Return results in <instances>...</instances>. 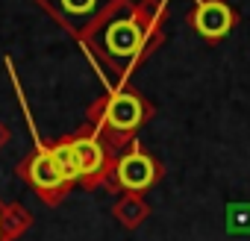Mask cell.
<instances>
[{"mask_svg": "<svg viewBox=\"0 0 250 241\" xmlns=\"http://www.w3.org/2000/svg\"><path fill=\"white\" fill-rule=\"evenodd\" d=\"M165 0H136L115 12L91 36L85 50L100 68H106L118 80V85H124L133 77V71L165 41Z\"/></svg>", "mask_w": 250, "mask_h": 241, "instance_id": "obj_1", "label": "cell"}, {"mask_svg": "<svg viewBox=\"0 0 250 241\" xmlns=\"http://www.w3.org/2000/svg\"><path fill=\"white\" fill-rule=\"evenodd\" d=\"M153 115H156V109L142 91H136L133 85H118L88 106L85 124H91L106 141H112L118 150H124L136 141L139 130Z\"/></svg>", "mask_w": 250, "mask_h": 241, "instance_id": "obj_2", "label": "cell"}, {"mask_svg": "<svg viewBox=\"0 0 250 241\" xmlns=\"http://www.w3.org/2000/svg\"><path fill=\"white\" fill-rule=\"evenodd\" d=\"M36 3L80 44L85 47L91 36L124 6H130V0H36Z\"/></svg>", "mask_w": 250, "mask_h": 241, "instance_id": "obj_3", "label": "cell"}, {"mask_svg": "<svg viewBox=\"0 0 250 241\" xmlns=\"http://www.w3.org/2000/svg\"><path fill=\"white\" fill-rule=\"evenodd\" d=\"M71 147H74V156H77V168H80V185L85 191H94V188H106L112 171H115V162L121 156V150L106 141L91 124H83L74 136H68Z\"/></svg>", "mask_w": 250, "mask_h": 241, "instance_id": "obj_4", "label": "cell"}, {"mask_svg": "<svg viewBox=\"0 0 250 241\" xmlns=\"http://www.w3.org/2000/svg\"><path fill=\"white\" fill-rule=\"evenodd\" d=\"M15 171H18V177L27 182V188L36 191L47 206H59V203L68 197V191L77 188V185L62 174V168H59V162L53 159L47 141L39 139V136H33V150L18 162Z\"/></svg>", "mask_w": 250, "mask_h": 241, "instance_id": "obj_5", "label": "cell"}, {"mask_svg": "<svg viewBox=\"0 0 250 241\" xmlns=\"http://www.w3.org/2000/svg\"><path fill=\"white\" fill-rule=\"evenodd\" d=\"M162 177H165L162 162H159L153 153H147V150L139 144V139H136L130 147L121 150V156H118V162H115V171H112L106 188L115 191L118 197H121V194H145V191H150L153 185H159Z\"/></svg>", "mask_w": 250, "mask_h": 241, "instance_id": "obj_6", "label": "cell"}, {"mask_svg": "<svg viewBox=\"0 0 250 241\" xmlns=\"http://www.w3.org/2000/svg\"><path fill=\"white\" fill-rule=\"evenodd\" d=\"M188 21H191L194 33L203 41L215 44V41H224L232 33L238 15L227 0H194V9H191Z\"/></svg>", "mask_w": 250, "mask_h": 241, "instance_id": "obj_7", "label": "cell"}, {"mask_svg": "<svg viewBox=\"0 0 250 241\" xmlns=\"http://www.w3.org/2000/svg\"><path fill=\"white\" fill-rule=\"evenodd\" d=\"M112 215H115V221H118L124 229H139V226L147 221L150 206H147L145 194H121V197L115 200V206H112Z\"/></svg>", "mask_w": 250, "mask_h": 241, "instance_id": "obj_8", "label": "cell"}, {"mask_svg": "<svg viewBox=\"0 0 250 241\" xmlns=\"http://www.w3.org/2000/svg\"><path fill=\"white\" fill-rule=\"evenodd\" d=\"M47 147H50L53 159L59 162L62 174H65V177H68V180H71L74 185H80V168H77V156H74V147H71L68 136H59V139L47 141Z\"/></svg>", "mask_w": 250, "mask_h": 241, "instance_id": "obj_9", "label": "cell"}, {"mask_svg": "<svg viewBox=\"0 0 250 241\" xmlns=\"http://www.w3.org/2000/svg\"><path fill=\"white\" fill-rule=\"evenodd\" d=\"M30 226H33V215L21 203H6V218H3V235H6V241H18Z\"/></svg>", "mask_w": 250, "mask_h": 241, "instance_id": "obj_10", "label": "cell"}, {"mask_svg": "<svg viewBox=\"0 0 250 241\" xmlns=\"http://www.w3.org/2000/svg\"><path fill=\"white\" fill-rule=\"evenodd\" d=\"M227 232L229 235H250V203H229L227 206Z\"/></svg>", "mask_w": 250, "mask_h": 241, "instance_id": "obj_11", "label": "cell"}, {"mask_svg": "<svg viewBox=\"0 0 250 241\" xmlns=\"http://www.w3.org/2000/svg\"><path fill=\"white\" fill-rule=\"evenodd\" d=\"M9 136H12V133H9V127L3 124V120H0V150H3V147H6V141H9Z\"/></svg>", "mask_w": 250, "mask_h": 241, "instance_id": "obj_12", "label": "cell"}, {"mask_svg": "<svg viewBox=\"0 0 250 241\" xmlns=\"http://www.w3.org/2000/svg\"><path fill=\"white\" fill-rule=\"evenodd\" d=\"M3 218H6V200H0V241H6V235H3Z\"/></svg>", "mask_w": 250, "mask_h": 241, "instance_id": "obj_13", "label": "cell"}]
</instances>
